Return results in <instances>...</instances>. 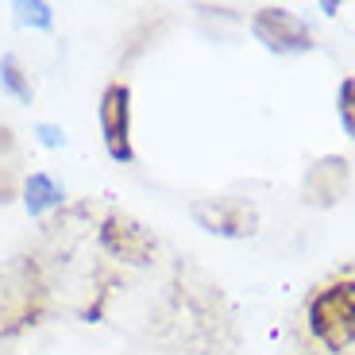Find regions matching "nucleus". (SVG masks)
<instances>
[{"label": "nucleus", "mask_w": 355, "mask_h": 355, "mask_svg": "<svg viewBox=\"0 0 355 355\" xmlns=\"http://www.w3.org/2000/svg\"><path fill=\"white\" fill-rule=\"evenodd\" d=\"M309 332L324 352L355 347V278L320 286L309 302Z\"/></svg>", "instance_id": "nucleus-1"}, {"label": "nucleus", "mask_w": 355, "mask_h": 355, "mask_svg": "<svg viewBox=\"0 0 355 355\" xmlns=\"http://www.w3.org/2000/svg\"><path fill=\"white\" fill-rule=\"evenodd\" d=\"M93 236H97L101 251L108 259L124 266H135V270H147V266L159 263V240L155 232L143 220H135L124 209H97V224H93Z\"/></svg>", "instance_id": "nucleus-2"}, {"label": "nucleus", "mask_w": 355, "mask_h": 355, "mask_svg": "<svg viewBox=\"0 0 355 355\" xmlns=\"http://www.w3.org/2000/svg\"><path fill=\"white\" fill-rule=\"evenodd\" d=\"M97 120H101V135H105L108 159L120 162V166L135 162V147H132V89H128V81H108V85L101 89Z\"/></svg>", "instance_id": "nucleus-3"}, {"label": "nucleus", "mask_w": 355, "mask_h": 355, "mask_svg": "<svg viewBox=\"0 0 355 355\" xmlns=\"http://www.w3.org/2000/svg\"><path fill=\"white\" fill-rule=\"evenodd\" d=\"M189 216L201 224L205 232L224 236V240H248L259 228V213L255 205L240 201V197H209V201H193Z\"/></svg>", "instance_id": "nucleus-4"}, {"label": "nucleus", "mask_w": 355, "mask_h": 355, "mask_svg": "<svg viewBox=\"0 0 355 355\" xmlns=\"http://www.w3.org/2000/svg\"><path fill=\"white\" fill-rule=\"evenodd\" d=\"M251 35L275 54H302L313 51V31L305 19H297L286 8H259L251 19Z\"/></svg>", "instance_id": "nucleus-5"}, {"label": "nucleus", "mask_w": 355, "mask_h": 355, "mask_svg": "<svg viewBox=\"0 0 355 355\" xmlns=\"http://www.w3.org/2000/svg\"><path fill=\"white\" fill-rule=\"evenodd\" d=\"M347 189H352V166H347L344 155H324V159H317L302 182L305 201L317 205V209L340 205L347 197Z\"/></svg>", "instance_id": "nucleus-6"}, {"label": "nucleus", "mask_w": 355, "mask_h": 355, "mask_svg": "<svg viewBox=\"0 0 355 355\" xmlns=\"http://www.w3.org/2000/svg\"><path fill=\"white\" fill-rule=\"evenodd\" d=\"M24 182H27V170H24L19 139L8 124H0V209L24 193Z\"/></svg>", "instance_id": "nucleus-7"}, {"label": "nucleus", "mask_w": 355, "mask_h": 355, "mask_svg": "<svg viewBox=\"0 0 355 355\" xmlns=\"http://www.w3.org/2000/svg\"><path fill=\"white\" fill-rule=\"evenodd\" d=\"M19 197H24V205H27V213L31 216H43V213H51V209H62V201H66L62 186H58L51 174H43V170L27 174L24 193Z\"/></svg>", "instance_id": "nucleus-8"}, {"label": "nucleus", "mask_w": 355, "mask_h": 355, "mask_svg": "<svg viewBox=\"0 0 355 355\" xmlns=\"http://www.w3.org/2000/svg\"><path fill=\"white\" fill-rule=\"evenodd\" d=\"M0 85L8 89L16 101H24V105H31V97H35V89H31V78L24 73V66H19L16 54H4L0 58Z\"/></svg>", "instance_id": "nucleus-9"}, {"label": "nucleus", "mask_w": 355, "mask_h": 355, "mask_svg": "<svg viewBox=\"0 0 355 355\" xmlns=\"http://www.w3.org/2000/svg\"><path fill=\"white\" fill-rule=\"evenodd\" d=\"M336 112H340V124L344 132L355 139V73L340 81V93H336Z\"/></svg>", "instance_id": "nucleus-10"}, {"label": "nucleus", "mask_w": 355, "mask_h": 355, "mask_svg": "<svg viewBox=\"0 0 355 355\" xmlns=\"http://www.w3.org/2000/svg\"><path fill=\"white\" fill-rule=\"evenodd\" d=\"M16 19L27 27H51L54 12H51V4H16Z\"/></svg>", "instance_id": "nucleus-11"}, {"label": "nucleus", "mask_w": 355, "mask_h": 355, "mask_svg": "<svg viewBox=\"0 0 355 355\" xmlns=\"http://www.w3.org/2000/svg\"><path fill=\"white\" fill-rule=\"evenodd\" d=\"M35 135H39V143H43V147H62V143H66L62 128H54V124H39Z\"/></svg>", "instance_id": "nucleus-12"}]
</instances>
